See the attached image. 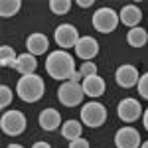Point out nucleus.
Masks as SVG:
<instances>
[{
  "label": "nucleus",
  "mask_w": 148,
  "mask_h": 148,
  "mask_svg": "<svg viewBox=\"0 0 148 148\" xmlns=\"http://www.w3.org/2000/svg\"><path fill=\"white\" fill-rule=\"evenodd\" d=\"M46 71L51 79L56 81H69L71 75L77 71L75 69V59L73 56L65 51V49H56L51 53H47V59H46Z\"/></svg>",
  "instance_id": "obj_1"
},
{
  "label": "nucleus",
  "mask_w": 148,
  "mask_h": 148,
  "mask_svg": "<svg viewBox=\"0 0 148 148\" xmlns=\"http://www.w3.org/2000/svg\"><path fill=\"white\" fill-rule=\"evenodd\" d=\"M46 93V83L42 75H20V79L16 83V95L24 103H38Z\"/></svg>",
  "instance_id": "obj_2"
},
{
  "label": "nucleus",
  "mask_w": 148,
  "mask_h": 148,
  "mask_svg": "<svg viewBox=\"0 0 148 148\" xmlns=\"http://www.w3.org/2000/svg\"><path fill=\"white\" fill-rule=\"evenodd\" d=\"M91 24L99 34H111V32L116 30V26L121 24V18H119V12L116 10L109 8V6H103V8L93 12Z\"/></svg>",
  "instance_id": "obj_3"
},
{
  "label": "nucleus",
  "mask_w": 148,
  "mask_h": 148,
  "mask_svg": "<svg viewBox=\"0 0 148 148\" xmlns=\"http://www.w3.org/2000/svg\"><path fill=\"white\" fill-rule=\"evenodd\" d=\"M81 123L89 128H99L107 121V107L99 101H87L81 107Z\"/></svg>",
  "instance_id": "obj_4"
},
{
  "label": "nucleus",
  "mask_w": 148,
  "mask_h": 148,
  "mask_svg": "<svg viewBox=\"0 0 148 148\" xmlns=\"http://www.w3.org/2000/svg\"><path fill=\"white\" fill-rule=\"evenodd\" d=\"M26 114L18 109H10V111H4L2 119H0V128L4 134L8 136H20L24 130H26Z\"/></svg>",
  "instance_id": "obj_5"
},
{
  "label": "nucleus",
  "mask_w": 148,
  "mask_h": 148,
  "mask_svg": "<svg viewBox=\"0 0 148 148\" xmlns=\"http://www.w3.org/2000/svg\"><path fill=\"white\" fill-rule=\"evenodd\" d=\"M83 99H85V93H83L81 83L65 81V83H61L59 89H57V101L61 103L63 107H69V109L79 107L81 103H83Z\"/></svg>",
  "instance_id": "obj_6"
},
{
  "label": "nucleus",
  "mask_w": 148,
  "mask_h": 148,
  "mask_svg": "<svg viewBox=\"0 0 148 148\" xmlns=\"http://www.w3.org/2000/svg\"><path fill=\"white\" fill-rule=\"evenodd\" d=\"M116 114H119V119L123 121V123H134L138 119H142V105L138 99L134 97H125V99H121L119 105H116Z\"/></svg>",
  "instance_id": "obj_7"
},
{
  "label": "nucleus",
  "mask_w": 148,
  "mask_h": 148,
  "mask_svg": "<svg viewBox=\"0 0 148 148\" xmlns=\"http://www.w3.org/2000/svg\"><path fill=\"white\" fill-rule=\"evenodd\" d=\"M53 40H56V44L59 46V49H65L67 51L69 47H75L77 46V42L81 40L79 36V30L73 26V24H59L56 28V32H53Z\"/></svg>",
  "instance_id": "obj_8"
},
{
  "label": "nucleus",
  "mask_w": 148,
  "mask_h": 148,
  "mask_svg": "<svg viewBox=\"0 0 148 148\" xmlns=\"http://www.w3.org/2000/svg\"><path fill=\"white\" fill-rule=\"evenodd\" d=\"M114 146L116 148H140L142 146V136L134 126L126 125L121 126L114 132Z\"/></svg>",
  "instance_id": "obj_9"
},
{
  "label": "nucleus",
  "mask_w": 148,
  "mask_h": 148,
  "mask_svg": "<svg viewBox=\"0 0 148 148\" xmlns=\"http://www.w3.org/2000/svg\"><path fill=\"white\" fill-rule=\"evenodd\" d=\"M114 81L123 89H132V87H136L138 81H140V73H138V69L132 63H123L114 71Z\"/></svg>",
  "instance_id": "obj_10"
},
{
  "label": "nucleus",
  "mask_w": 148,
  "mask_h": 148,
  "mask_svg": "<svg viewBox=\"0 0 148 148\" xmlns=\"http://www.w3.org/2000/svg\"><path fill=\"white\" fill-rule=\"evenodd\" d=\"M75 56L83 61H93L99 56V42L91 36H81V40L75 46Z\"/></svg>",
  "instance_id": "obj_11"
},
{
  "label": "nucleus",
  "mask_w": 148,
  "mask_h": 148,
  "mask_svg": "<svg viewBox=\"0 0 148 148\" xmlns=\"http://www.w3.org/2000/svg\"><path fill=\"white\" fill-rule=\"evenodd\" d=\"M38 125H40L42 130H46V132H53V130H57L63 123H61V114H59V111L47 107V109H44L42 113L38 114Z\"/></svg>",
  "instance_id": "obj_12"
},
{
  "label": "nucleus",
  "mask_w": 148,
  "mask_h": 148,
  "mask_svg": "<svg viewBox=\"0 0 148 148\" xmlns=\"http://www.w3.org/2000/svg\"><path fill=\"white\" fill-rule=\"evenodd\" d=\"M47 49H49V40L46 34L42 32H34L26 38V51L32 53V56H44Z\"/></svg>",
  "instance_id": "obj_13"
},
{
  "label": "nucleus",
  "mask_w": 148,
  "mask_h": 148,
  "mask_svg": "<svg viewBox=\"0 0 148 148\" xmlns=\"http://www.w3.org/2000/svg\"><path fill=\"white\" fill-rule=\"evenodd\" d=\"M81 87H83L85 97H89L91 101L99 99L103 93H105V89H107L105 79H103L101 75H91V77H85V79H83V83H81Z\"/></svg>",
  "instance_id": "obj_14"
},
{
  "label": "nucleus",
  "mask_w": 148,
  "mask_h": 148,
  "mask_svg": "<svg viewBox=\"0 0 148 148\" xmlns=\"http://www.w3.org/2000/svg\"><path fill=\"white\" fill-rule=\"evenodd\" d=\"M119 18H121V24L128 28H136L142 22V10L136 4H126L123 6V10H119Z\"/></svg>",
  "instance_id": "obj_15"
},
{
  "label": "nucleus",
  "mask_w": 148,
  "mask_h": 148,
  "mask_svg": "<svg viewBox=\"0 0 148 148\" xmlns=\"http://www.w3.org/2000/svg\"><path fill=\"white\" fill-rule=\"evenodd\" d=\"M14 69L20 75H32V73H36V69H38V59H36V56L24 51V53L18 56V61H16V67Z\"/></svg>",
  "instance_id": "obj_16"
},
{
  "label": "nucleus",
  "mask_w": 148,
  "mask_h": 148,
  "mask_svg": "<svg viewBox=\"0 0 148 148\" xmlns=\"http://www.w3.org/2000/svg\"><path fill=\"white\" fill-rule=\"evenodd\" d=\"M83 134V123L81 121H75V119H69L61 125V136L67 138L69 142L71 140H77Z\"/></svg>",
  "instance_id": "obj_17"
},
{
  "label": "nucleus",
  "mask_w": 148,
  "mask_h": 148,
  "mask_svg": "<svg viewBox=\"0 0 148 148\" xmlns=\"http://www.w3.org/2000/svg\"><path fill=\"white\" fill-rule=\"evenodd\" d=\"M126 42L130 47H144L148 44V30L146 28H130L128 34H126Z\"/></svg>",
  "instance_id": "obj_18"
},
{
  "label": "nucleus",
  "mask_w": 148,
  "mask_h": 148,
  "mask_svg": "<svg viewBox=\"0 0 148 148\" xmlns=\"http://www.w3.org/2000/svg\"><path fill=\"white\" fill-rule=\"evenodd\" d=\"M16 61H18V53L14 51L12 46H2L0 47V65L2 67H16Z\"/></svg>",
  "instance_id": "obj_19"
},
{
  "label": "nucleus",
  "mask_w": 148,
  "mask_h": 148,
  "mask_svg": "<svg viewBox=\"0 0 148 148\" xmlns=\"http://www.w3.org/2000/svg\"><path fill=\"white\" fill-rule=\"evenodd\" d=\"M20 8H22L20 0H2L0 2V16L2 18H12L20 12Z\"/></svg>",
  "instance_id": "obj_20"
},
{
  "label": "nucleus",
  "mask_w": 148,
  "mask_h": 148,
  "mask_svg": "<svg viewBox=\"0 0 148 148\" xmlns=\"http://www.w3.org/2000/svg\"><path fill=\"white\" fill-rule=\"evenodd\" d=\"M49 10L56 16H65L71 10V0H51L49 2Z\"/></svg>",
  "instance_id": "obj_21"
},
{
  "label": "nucleus",
  "mask_w": 148,
  "mask_h": 148,
  "mask_svg": "<svg viewBox=\"0 0 148 148\" xmlns=\"http://www.w3.org/2000/svg\"><path fill=\"white\" fill-rule=\"evenodd\" d=\"M12 99H14L12 89L8 87V85H2V87H0V107H2V109H6V107L12 103Z\"/></svg>",
  "instance_id": "obj_22"
},
{
  "label": "nucleus",
  "mask_w": 148,
  "mask_h": 148,
  "mask_svg": "<svg viewBox=\"0 0 148 148\" xmlns=\"http://www.w3.org/2000/svg\"><path fill=\"white\" fill-rule=\"evenodd\" d=\"M79 73L83 75V79L85 77H91V75H97V63L95 61H83L79 67Z\"/></svg>",
  "instance_id": "obj_23"
},
{
  "label": "nucleus",
  "mask_w": 148,
  "mask_h": 148,
  "mask_svg": "<svg viewBox=\"0 0 148 148\" xmlns=\"http://www.w3.org/2000/svg\"><path fill=\"white\" fill-rule=\"evenodd\" d=\"M136 87H138V95H140L142 99H146V101H148V71L140 75V81H138Z\"/></svg>",
  "instance_id": "obj_24"
},
{
  "label": "nucleus",
  "mask_w": 148,
  "mask_h": 148,
  "mask_svg": "<svg viewBox=\"0 0 148 148\" xmlns=\"http://www.w3.org/2000/svg\"><path fill=\"white\" fill-rule=\"evenodd\" d=\"M67 148H89V140H87V138H77V140H71Z\"/></svg>",
  "instance_id": "obj_25"
},
{
  "label": "nucleus",
  "mask_w": 148,
  "mask_h": 148,
  "mask_svg": "<svg viewBox=\"0 0 148 148\" xmlns=\"http://www.w3.org/2000/svg\"><path fill=\"white\" fill-rule=\"evenodd\" d=\"M75 4H77V6H81V8H91L95 2H93V0H77Z\"/></svg>",
  "instance_id": "obj_26"
},
{
  "label": "nucleus",
  "mask_w": 148,
  "mask_h": 148,
  "mask_svg": "<svg viewBox=\"0 0 148 148\" xmlns=\"http://www.w3.org/2000/svg\"><path fill=\"white\" fill-rule=\"evenodd\" d=\"M32 148H51V144H49V142H46V140H38V142H34V144H32Z\"/></svg>",
  "instance_id": "obj_27"
},
{
  "label": "nucleus",
  "mask_w": 148,
  "mask_h": 148,
  "mask_svg": "<svg viewBox=\"0 0 148 148\" xmlns=\"http://www.w3.org/2000/svg\"><path fill=\"white\" fill-rule=\"evenodd\" d=\"M142 125H144V128L148 130V109L144 111V114H142Z\"/></svg>",
  "instance_id": "obj_28"
},
{
  "label": "nucleus",
  "mask_w": 148,
  "mask_h": 148,
  "mask_svg": "<svg viewBox=\"0 0 148 148\" xmlns=\"http://www.w3.org/2000/svg\"><path fill=\"white\" fill-rule=\"evenodd\" d=\"M6 148H24V146H22V144H16V142H12V144H8Z\"/></svg>",
  "instance_id": "obj_29"
},
{
  "label": "nucleus",
  "mask_w": 148,
  "mask_h": 148,
  "mask_svg": "<svg viewBox=\"0 0 148 148\" xmlns=\"http://www.w3.org/2000/svg\"><path fill=\"white\" fill-rule=\"evenodd\" d=\"M140 148H148V140H146V142H142V146H140Z\"/></svg>",
  "instance_id": "obj_30"
}]
</instances>
